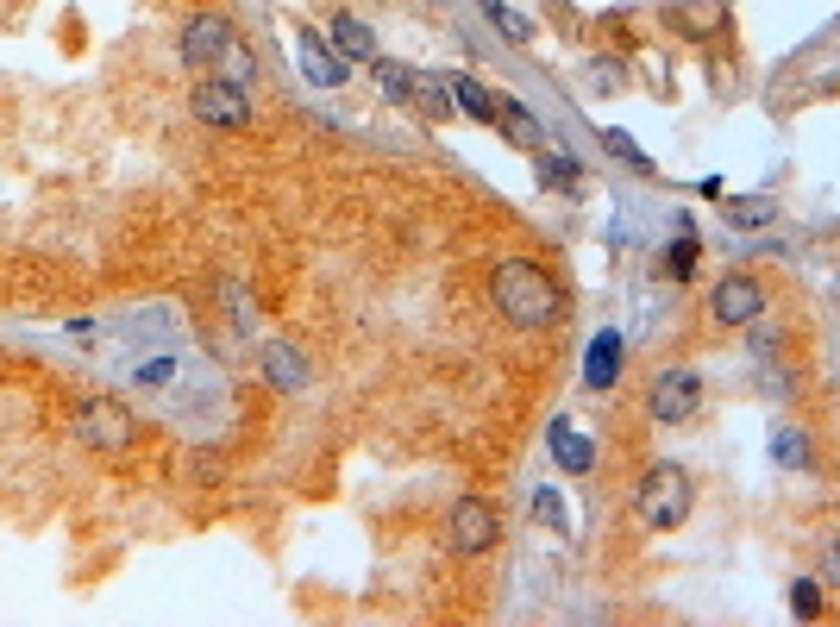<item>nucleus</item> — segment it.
<instances>
[{"instance_id": "nucleus-1", "label": "nucleus", "mask_w": 840, "mask_h": 627, "mask_svg": "<svg viewBox=\"0 0 840 627\" xmlns=\"http://www.w3.org/2000/svg\"><path fill=\"white\" fill-rule=\"evenodd\" d=\"M489 295H496L502 320L521 327V333H546L552 320L565 314V289H558L533 258H502L496 270H489Z\"/></svg>"}, {"instance_id": "nucleus-2", "label": "nucleus", "mask_w": 840, "mask_h": 627, "mask_svg": "<svg viewBox=\"0 0 840 627\" xmlns=\"http://www.w3.org/2000/svg\"><path fill=\"white\" fill-rule=\"evenodd\" d=\"M684 515H690V471L684 464H652L640 477V521L671 533Z\"/></svg>"}, {"instance_id": "nucleus-3", "label": "nucleus", "mask_w": 840, "mask_h": 627, "mask_svg": "<svg viewBox=\"0 0 840 627\" xmlns=\"http://www.w3.org/2000/svg\"><path fill=\"white\" fill-rule=\"evenodd\" d=\"M132 414L113 402V396H88L82 408H76V439H88L95 452H126L132 446Z\"/></svg>"}, {"instance_id": "nucleus-4", "label": "nucleus", "mask_w": 840, "mask_h": 627, "mask_svg": "<svg viewBox=\"0 0 840 627\" xmlns=\"http://www.w3.org/2000/svg\"><path fill=\"white\" fill-rule=\"evenodd\" d=\"M709 314L721 320V327H753V320L765 314V289H759V276H746V270L721 276V283L709 289Z\"/></svg>"}, {"instance_id": "nucleus-5", "label": "nucleus", "mask_w": 840, "mask_h": 627, "mask_svg": "<svg viewBox=\"0 0 840 627\" xmlns=\"http://www.w3.org/2000/svg\"><path fill=\"white\" fill-rule=\"evenodd\" d=\"M652 421H665V427H678V421H690L696 408H703V383L690 377V370H659L652 377Z\"/></svg>"}, {"instance_id": "nucleus-6", "label": "nucleus", "mask_w": 840, "mask_h": 627, "mask_svg": "<svg viewBox=\"0 0 840 627\" xmlns=\"http://www.w3.org/2000/svg\"><path fill=\"white\" fill-rule=\"evenodd\" d=\"M446 533H452L458 552H489V546H496V533H502V521H496V508H489L483 496H458Z\"/></svg>"}, {"instance_id": "nucleus-7", "label": "nucleus", "mask_w": 840, "mask_h": 627, "mask_svg": "<svg viewBox=\"0 0 840 627\" xmlns=\"http://www.w3.org/2000/svg\"><path fill=\"white\" fill-rule=\"evenodd\" d=\"M232 38H239V32H232L220 13H201V19H189V32H182V63H189V69H220Z\"/></svg>"}, {"instance_id": "nucleus-8", "label": "nucleus", "mask_w": 840, "mask_h": 627, "mask_svg": "<svg viewBox=\"0 0 840 627\" xmlns=\"http://www.w3.org/2000/svg\"><path fill=\"white\" fill-rule=\"evenodd\" d=\"M195 113L207 126H251V101H245V88L239 82H226V76H214V82H201L195 88Z\"/></svg>"}, {"instance_id": "nucleus-9", "label": "nucleus", "mask_w": 840, "mask_h": 627, "mask_svg": "<svg viewBox=\"0 0 840 627\" xmlns=\"http://www.w3.org/2000/svg\"><path fill=\"white\" fill-rule=\"evenodd\" d=\"M621 377V333L609 327V333H596L590 339V358H583V383L590 389H609Z\"/></svg>"}, {"instance_id": "nucleus-10", "label": "nucleus", "mask_w": 840, "mask_h": 627, "mask_svg": "<svg viewBox=\"0 0 840 627\" xmlns=\"http://www.w3.org/2000/svg\"><path fill=\"white\" fill-rule=\"evenodd\" d=\"M264 377L283 389V396H301V389H308V364H301L283 339H270V345H264Z\"/></svg>"}, {"instance_id": "nucleus-11", "label": "nucleus", "mask_w": 840, "mask_h": 627, "mask_svg": "<svg viewBox=\"0 0 840 627\" xmlns=\"http://www.w3.org/2000/svg\"><path fill=\"white\" fill-rule=\"evenodd\" d=\"M552 458L565 464V471H590L596 464L590 439H583V427H571V421H552Z\"/></svg>"}, {"instance_id": "nucleus-12", "label": "nucleus", "mask_w": 840, "mask_h": 627, "mask_svg": "<svg viewBox=\"0 0 840 627\" xmlns=\"http://www.w3.org/2000/svg\"><path fill=\"white\" fill-rule=\"evenodd\" d=\"M301 69H308V82H320V88H339L345 82V63L326 51L314 32H301Z\"/></svg>"}, {"instance_id": "nucleus-13", "label": "nucleus", "mask_w": 840, "mask_h": 627, "mask_svg": "<svg viewBox=\"0 0 840 627\" xmlns=\"http://www.w3.org/2000/svg\"><path fill=\"white\" fill-rule=\"evenodd\" d=\"M446 88H452V101H458V113H471V120H502V101H496V95H489V88H483L477 76H452Z\"/></svg>"}, {"instance_id": "nucleus-14", "label": "nucleus", "mask_w": 840, "mask_h": 627, "mask_svg": "<svg viewBox=\"0 0 840 627\" xmlns=\"http://www.w3.org/2000/svg\"><path fill=\"white\" fill-rule=\"evenodd\" d=\"M721 220H728V226H740V232H753V226H772V201H765V195L721 201Z\"/></svg>"}, {"instance_id": "nucleus-15", "label": "nucleus", "mask_w": 840, "mask_h": 627, "mask_svg": "<svg viewBox=\"0 0 840 627\" xmlns=\"http://www.w3.org/2000/svg\"><path fill=\"white\" fill-rule=\"evenodd\" d=\"M408 101H414V107H420V113H427V120H446V113H452V107H458V101H452V88H446V82H433V76H420V82H414V95H408Z\"/></svg>"}, {"instance_id": "nucleus-16", "label": "nucleus", "mask_w": 840, "mask_h": 627, "mask_svg": "<svg viewBox=\"0 0 840 627\" xmlns=\"http://www.w3.org/2000/svg\"><path fill=\"white\" fill-rule=\"evenodd\" d=\"M333 38H339V51H345V57H370V51H377L370 26H364V19H352V13H339V19H333Z\"/></svg>"}, {"instance_id": "nucleus-17", "label": "nucleus", "mask_w": 840, "mask_h": 627, "mask_svg": "<svg viewBox=\"0 0 840 627\" xmlns=\"http://www.w3.org/2000/svg\"><path fill=\"white\" fill-rule=\"evenodd\" d=\"M477 7L489 13V26H496L502 38H515V44H521V38H533V26H527V13H515V7H508V0H477Z\"/></svg>"}, {"instance_id": "nucleus-18", "label": "nucleus", "mask_w": 840, "mask_h": 627, "mask_svg": "<svg viewBox=\"0 0 840 627\" xmlns=\"http://www.w3.org/2000/svg\"><path fill=\"white\" fill-rule=\"evenodd\" d=\"M414 82H420V76H414L408 63H389V57H377V88H383L389 101H408V95H414Z\"/></svg>"}, {"instance_id": "nucleus-19", "label": "nucleus", "mask_w": 840, "mask_h": 627, "mask_svg": "<svg viewBox=\"0 0 840 627\" xmlns=\"http://www.w3.org/2000/svg\"><path fill=\"white\" fill-rule=\"evenodd\" d=\"M583 176V164L577 157H540V189H552V195H571V182Z\"/></svg>"}, {"instance_id": "nucleus-20", "label": "nucleus", "mask_w": 840, "mask_h": 627, "mask_svg": "<svg viewBox=\"0 0 840 627\" xmlns=\"http://www.w3.org/2000/svg\"><path fill=\"white\" fill-rule=\"evenodd\" d=\"M502 132L515 138V145H540V120H533L527 107H515V101H502Z\"/></svg>"}, {"instance_id": "nucleus-21", "label": "nucleus", "mask_w": 840, "mask_h": 627, "mask_svg": "<svg viewBox=\"0 0 840 627\" xmlns=\"http://www.w3.org/2000/svg\"><path fill=\"white\" fill-rule=\"evenodd\" d=\"M220 76H226V82H239V88H251V76H258V63H251V51H245L239 38L226 44V57H220Z\"/></svg>"}, {"instance_id": "nucleus-22", "label": "nucleus", "mask_w": 840, "mask_h": 627, "mask_svg": "<svg viewBox=\"0 0 840 627\" xmlns=\"http://www.w3.org/2000/svg\"><path fill=\"white\" fill-rule=\"evenodd\" d=\"M790 609H797V621H815L822 615V584H815V577H797V584H790Z\"/></svg>"}, {"instance_id": "nucleus-23", "label": "nucleus", "mask_w": 840, "mask_h": 627, "mask_svg": "<svg viewBox=\"0 0 840 627\" xmlns=\"http://www.w3.org/2000/svg\"><path fill=\"white\" fill-rule=\"evenodd\" d=\"M602 138H609V151H615V157H627V164H640V170H646V151H640L627 132H602Z\"/></svg>"}, {"instance_id": "nucleus-24", "label": "nucleus", "mask_w": 840, "mask_h": 627, "mask_svg": "<svg viewBox=\"0 0 840 627\" xmlns=\"http://www.w3.org/2000/svg\"><path fill=\"white\" fill-rule=\"evenodd\" d=\"M665 264H671V276H690V270H696V245H690V239H678V251H671Z\"/></svg>"}, {"instance_id": "nucleus-25", "label": "nucleus", "mask_w": 840, "mask_h": 627, "mask_svg": "<svg viewBox=\"0 0 840 627\" xmlns=\"http://www.w3.org/2000/svg\"><path fill=\"white\" fill-rule=\"evenodd\" d=\"M533 508H540V521H552V527H565V508H558V496H552V490H540V502H533Z\"/></svg>"}, {"instance_id": "nucleus-26", "label": "nucleus", "mask_w": 840, "mask_h": 627, "mask_svg": "<svg viewBox=\"0 0 840 627\" xmlns=\"http://www.w3.org/2000/svg\"><path fill=\"white\" fill-rule=\"evenodd\" d=\"M778 458H784V464H803V433H784V439H778Z\"/></svg>"}]
</instances>
